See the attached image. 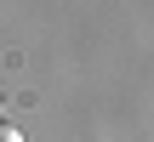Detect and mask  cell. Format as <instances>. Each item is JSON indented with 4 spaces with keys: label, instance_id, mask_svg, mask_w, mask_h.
<instances>
[{
    "label": "cell",
    "instance_id": "6da1fadb",
    "mask_svg": "<svg viewBox=\"0 0 154 142\" xmlns=\"http://www.w3.org/2000/svg\"><path fill=\"white\" fill-rule=\"evenodd\" d=\"M0 142H29L23 131H11V125H0Z\"/></svg>",
    "mask_w": 154,
    "mask_h": 142
}]
</instances>
